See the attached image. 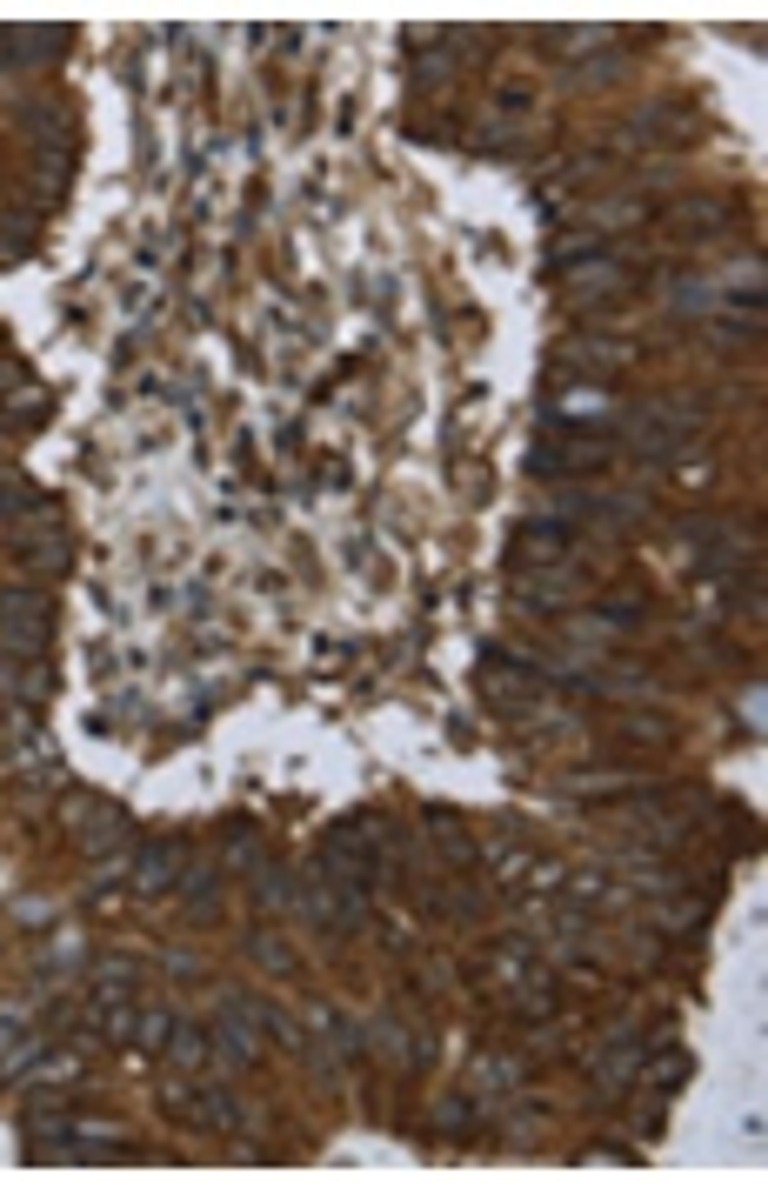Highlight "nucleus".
I'll return each mask as SVG.
<instances>
[{"label":"nucleus","instance_id":"obj_1","mask_svg":"<svg viewBox=\"0 0 768 1202\" xmlns=\"http://www.w3.org/2000/svg\"><path fill=\"white\" fill-rule=\"evenodd\" d=\"M41 648H47V601H41L34 588L0 594V655L41 661Z\"/></svg>","mask_w":768,"mask_h":1202},{"label":"nucleus","instance_id":"obj_2","mask_svg":"<svg viewBox=\"0 0 768 1202\" xmlns=\"http://www.w3.org/2000/svg\"><path fill=\"white\" fill-rule=\"evenodd\" d=\"M181 876H188V842H181V835H160V842L141 848V862H134V889H141V895L181 889Z\"/></svg>","mask_w":768,"mask_h":1202},{"label":"nucleus","instance_id":"obj_3","mask_svg":"<svg viewBox=\"0 0 768 1202\" xmlns=\"http://www.w3.org/2000/svg\"><path fill=\"white\" fill-rule=\"evenodd\" d=\"M0 41H8V67H41L67 47L60 27H0Z\"/></svg>","mask_w":768,"mask_h":1202},{"label":"nucleus","instance_id":"obj_4","mask_svg":"<svg viewBox=\"0 0 768 1202\" xmlns=\"http://www.w3.org/2000/svg\"><path fill=\"white\" fill-rule=\"evenodd\" d=\"M421 828H428V835H435V842H442V848L455 855V862H468V855H481V842H475V835H468V828H461V822H455L448 809H428V815H421Z\"/></svg>","mask_w":768,"mask_h":1202},{"label":"nucleus","instance_id":"obj_5","mask_svg":"<svg viewBox=\"0 0 768 1202\" xmlns=\"http://www.w3.org/2000/svg\"><path fill=\"white\" fill-rule=\"evenodd\" d=\"M254 902L275 909V915H288V909H294V882H288V869H275V862L254 869Z\"/></svg>","mask_w":768,"mask_h":1202},{"label":"nucleus","instance_id":"obj_6","mask_svg":"<svg viewBox=\"0 0 768 1202\" xmlns=\"http://www.w3.org/2000/svg\"><path fill=\"white\" fill-rule=\"evenodd\" d=\"M167 1056H175L181 1069H201V1056H214V1049H208V1028H194V1022H175V1036H167Z\"/></svg>","mask_w":768,"mask_h":1202},{"label":"nucleus","instance_id":"obj_7","mask_svg":"<svg viewBox=\"0 0 768 1202\" xmlns=\"http://www.w3.org/2000/svg\"><path fill=\"white\" fill-rule=\"evenodd\" d=\"M0 689L21 695V702H41V695H47V668H14V661H0Z\"/></svg>","mask_w":768,"mask_h":1202},{"label":"nucleus","instance_id":"obj_8","mask_svg":"<svg viewBox=\"0 0 768 1202\" xmlns=\"http://www.w3.org/2000/svg\"><path fill=\"white\" fill-rule=\"evenodd\" d=\"M21 561H27V568H54V575H60V568H67V548H60V535H47V542L21 548Z\"/></svg>","mask_w":768,"mask_h":1202},{"label":"nucleus","instance_id":"obj_9","mask_svg":"<svg viewBox=\"0 0 768 1202\" xmlns=\"http://www.w3.org/2000/svg\"><path fill=\"white\" fill-rule=\"evenodd\" d=\"M522 542H528V548H535L542 561H555V555H561V542H568V528H555V522H548V528H528Z\"/></svg>","mask_w":768,"mask_h":1202},{"label":"nucleus","instance_id":"obj_10","mask_svg":"<svg viewBox=\"0 0 768 1202\" xmlns=\"http://www.w3.org/2000/svg\"><path fill=\"white\" fill-rule=\"evenodd\" d=\"M247 949H254V962H275V969H294V956H288V942H275V935H254Z\"/></svg>","mask_w":768,"mask_h":1202},{"label":"nucleus","instance_id":"obj_11","mask_svg":"<svg viewBox=\"0 0 768 1202\" xmlns=\"http://www.w3.org/2000/svg\"><path fill=\"white\" fill-rule=\"evenodd\" d=\"M167 1036H175V1015H147L141 1022V1049H167Z\"/></svg>","mask_w":768,"mask_h":1202},{"label":"nucleus","instance_id":"obj_12","mask_svg":"<svg viewBox=\"0 0 768 1202\" xmlns=\"http://www.w3.org/2000/svg\"><path fill=\"white\" fill-rule=\"evenodd\" d=\"M475 1076H488V1089H515V1062H494V1056H488Z\"/></svg>","mask_w":768,"mask_h":1202},{"label":"nucleus","instance_id":"obj_13","mask_svg":"<svg viewBox=\"0 0 768 1202\" xmlns=\"http://www.w3.org/2000/svg\"><path fill=\"white\" fill-rule=\"evenodd\" d=\"M655 1076H661V1089H681V1076H689V1056H661Z\"/></svg>","mask_w":768,"mask_h":1202},{"label":"nucleus","instance_id":"obj_14","mask_svg":"<svg viewBox=\"0 0 768 1202\" xmlns=\"http://www.w3.org/2000/svg\"><path fill=\"white\" fill-rule=\"evenodd\" d=\"M0 67H8V41H0Z\"/></svg>","mask_w":768,"mask_h":1202}]
</instances>
